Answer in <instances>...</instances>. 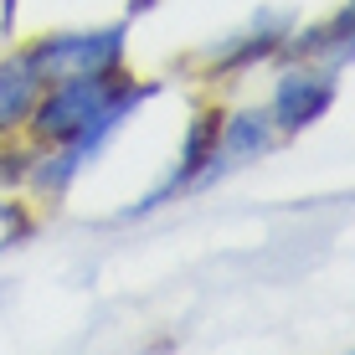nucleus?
<instances>
[{
  "mask_svg": "<svg viewBox=\"0 0 355 355\" xmlns=\"http://www.w3.org/2000/svg\"><path fill=\"white\" fill-rule=\"evenodd\" d=\"M155 93H160V83H134V78H124V88H119V93L88 119V129H83V134H72L67 144H52V150H42V155H31L26 180H31L42 196H52V201H57V196H67V186L108 150V139H114V134L124 129Z\"/></svg>",
  "mask_w": 355,
  "mask_h": 355,
  "instance_id": "1",
  "label": "nucleus"
},
{
  "mask_svg": "<svg viewBox=\"0 0 355 355\" xmlns=\"http://www.w3.org/2000/svg\"><path fill=\"white\" fill-rule=\"evenodd\" d=\"M31 57V67L42 72V83L57 78H103V72H124L129 52V26H88V31H62V36H42V42L21 46Z\"/></svg>",
  "mask_w": 355,
  "mask_h": 355,
  "instance_id": "2",
  "label": "nucleus"
},
{
  "mask_svg": "<svg viewBox=\"0 0 355 355\" xmlns=\"http://www.w3.org/2000/svg\"><path fill=\"white\" fill-rule=\"evenodd\" d=\"M119 88H124V72H103V78H57V83H42L31 114H26V129L42 150L52 144H67L72 134L88 129V119L108 103Z\"/></svg>",
  "mask_w": 355,
  "mask_h": 355,
  "instance_id": "3",
  "label": "nucleus"
},
{
  "mask_svg": "<svg viewBox=\"0 0 355 355\" xmlns=\"http://www.w3.org/2000/svg\"><path fill=\"white\" fill-rule=\"evenodd\" d=\"M340 98V72L335 67H320V62H299L278 72L273 83V98H268V119H273L278 134H304L314 129L320 119H329Z\"/></svg>",
  "mask_w": 355,
  "mask_h": 355,
  "instance_id": "4",
  "label": "nucleus"
},
{
  "mask_svg": "<svg viewBox=\"0 0 355 355\" xmlns=\"http://www.w3.org/2000/svg\"><path fill=\"white\" fill-rule=\"evenodd\" d=\"M288 36H293L288 10H258L248 26H237V31L216 36L211 46H201L196 62L211 72V78H237V72H252L258 62H273V57L288 46Z\"/></svg>",
  "mask_w": 355,
  "mask_h": 355,
  "instance_id": "5",
  "label": "nucleus"
},
{
  "mask_svg": "<svg viewBox=\"0 0 355 355\" xmlns=\"http://www.w3.org/2000/svg\"><path fill=\"white\" fill-rule=\"evenodd\" d=\"M273 144H278V129L268 119V108L222 114V134H216V155H211V170H206V186L232 175V170H242V165H252V160H263Z\"/></svg>",
  "mask_w": 355,
  "mask_h": 355,
  "instance_id": "6",
  "label": "nucleus"
},
{
  "mask_svg": "<svg viewBox=\"0 0 355 355\" xmlns=\"http://www.w3.org/2000/svg\"><path fill=\"white\" fill-rule=\"evenodd\" d=\"M350 26H355V6L345 0V6H340L335 16L324 21V26H309V31L293 26V36H288L284 52H288V57H299V62H320V67L345 72V67H350V46H355Z\"/></svg>",
  "mask_w": 355,
  "mask_h": 355,
  "instance_id": "7",
  "label": "nucleus"
},
{
  "mask_svg": "<svg viewBox=\"0 0 355 355\" xmlns=\"http://www.w3.org/2000/svg\"><path fill=\"white\" fill-rule=\"evenodd\" d=\"M36 93H42V72L31 67L26 52H10L6 62H0V134L26 124Z\"/></svg>",
  "mask_w": 355,
  "mask_h": 355,
  "instance_id": "8",
  "label": "nucleus"
}]
</instances>
